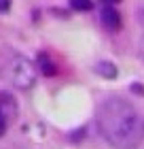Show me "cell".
I'll list each match as a JSON object with an SVG mask.
<instances>
[{
	"instance_id": "7a4b0ae2",
	"label": "cell",
	"mask_w": 144,
	"mask_h": 149,
	"mask_svg": "<svg viewBox=\"0 0 144 149\" xmlns=\"http://www.w3.org/2000/svg\"><path fill=\"white\" fill-rule=\"evenodd\" d=\"M0 74L9 81L11 85L19 90H28L36 83V66L23 56H11L0 68Z\"/></svg>"
},
{
	"instance_id": "277c9868",
	"label": "cell",
	"mask_w": 144,
	"mask_h": 149,
	"mask_svg": "<svg viewBox=\"0 0 144 149\" xmlns=\"http://www.w3.org/2000/svg\"><path fill=\"white\" fill-rule=\"evenodd\" d=\"M38 68L43 74H47V77H51V74H55L57 68H55V62L49 58V56H45V53H40L38 56Z\"/></svg>"
},
{
	"instance_id": "8992f818",
	"label": "cell",
	"mask_w": 144,
	"mask_h": 149,
	"mask_svg": "<svg viewBox=\"0 0 144 149\" xmlns=\"http://www.w3.org/2000/svg\"><path fill=\"white\" fill-rule=\"evenodd\" d=\"M70 6L74 11H91L93 2H91V0H70Z\"/></svg>"
},
{
	"instance_id": "6da1fadb",
	"label": "cell",
	"mask_w": 144,
	"mask_h": 149,
	"mask_svg": "<svg viewBox=\"0 0 144 149\" xmlns=\"http://www.w3.org/2000/svg\"><path fill=\"white\" fill-rule=\"evenodd\" d=\"M98 128L114 149H138L144 139V121L136 107L119 96L106 98L98 109Z\"/></svg>"
},
{
	"instance_id": "3957f363",
	"label": "cell",
	"mask_w": 144,
	"mask_h": 149,
	"mask_svg": "<svg viewBox=\"0 0 144 149\" xmlns=\"http://www.w3.org/2000/svg\"><path fill=\"white\" fill-rule=\"evenodd\" d=\"M100 19H102V24H104V28L110 30V32H116L121 28V15H119V11H116L114 6H110V4L102 9Z\"/></svg>"
},
{
	"instance_id": "5b68a950",
	"label": "cell",
	"mask_w": 144,
	"mask_h": 149,
	"mask_svg": "<svg viewBox=\"0 0 144 149\" xmlns=\"http://www.w3.org/2000/svg\"><path fill=\"white\" fill-rule=\"evenodd\" d=\"M95 72L102 74V77H106V79H114L116 77V68L110 62H98L95 64Z\"/></svg>"
},
{
	"instance_id": "ba28073f",
	"label": "cell",
	"mask_w": 144,
	"mask_h": 149,
	"mask_svg": "<svg viewBox=\"0 0 144 149\" xmlns=\"http://www.w3.org/2000/svg\"><path fill=\"white\" fill-rule=\"evenodd\" d=\"M102 2H106V4H116V2H121V0H102Z\"/></svg>"
},
{
	"instance_id": "9c48e42d",
	"label": "cell",
	"mask_w": 144,
	"mask_h": 149,
	"mask_svg": "<svg viewBox=\"0 0 144 149\" xmlns=\"http://www.w3.org/2000/svg\"><path fill=\"white\" fill-rule=\"evenodd\" d=\"M140 49H142V56H144V36H142V43H140Z\"/></svg>"
},
{
	"instance_id": "52a82bcc",
	"label": "cell",
	"mask_w": 144,
	"mask_h": 149,
	"mask_svg": "<svg viewBox=\"0 0 144 149\" xmlns=\"http://www.w3.org/2000/svg\"><path fill=\"white\" fill-rule=\"evenodd\" d=\"M4 132H6V115L0 111V136H2Z\"/></svg>"
}]
</instances>
